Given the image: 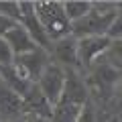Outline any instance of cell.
<instances>
[{"instance_id":"7c38bea8","label":"cell","mask_w":122,"mask_h":122,"mask_svg":"<svg viewBox=\"0 0 122 122\" xmlns=\"http://www.w3.org/2000/svg\"><path fill=\"white\" fill-rule=\"evenodd\" d=\"M2 39L6 41V45L10 47V51H12L14 57L25 55V53H30V51H35V49H37L35 41L30 39V35L22 29L20 25H14L8 33L2 37Z\"/></svg>"},{"instance_id":"7402d4cb","label":"cell","mask_w":122,"mask_h":122,"mask_svg":"<svg viewBox=\"0 0 122 122\" xmlns=\"http://www.w3.org/2000/svg\"><path fill=\"white\" fill-rule=\"evenodd\" d=\"M116 100L122 104V79H120V83H118V90H116Z\"/></svg>"},{"instance_id":"277c9868","label":"cell","mask_w":122,"mask_h":122,"mask_svg":"<svg viewBox=\"0 0 122 122\" xmlns=\"http://www.w3.org/2000/svg\"><path fill=\"white\" fill-rule=\"evenodd\" d=\"M51 63V55L47 51L37 47L35 51L25 53V55H18L12 59V65L16 67V71L22 75L25 79H29L30 83H37L39 77L43 75V71L47 69V65Z\"/></svg>"},{"instance_id":"44dd1931","label":"cell","mask_w":122,"mask_h":122,"mask_svg":"<svg viewBox=\"0 0 122 122\" xmlns=\"http://www.w3.org/2000/svg\"><path fill=\"white\" fill-rule=\"evenodd\" d=\"M14 25H18V22H14L12 18H8V16H2V14H0V37H4L6 33H8V30L14 26Z\"/></svg>"},{"instance_id":"9a60e30c","label":"cell","mask_w":122,"mask_h":122,"mask_svg":"<svg viewBox=\"0 0 122 122\" xmlns=\"http://www.w3.org/2000/svg\"><path fill=\"white\" fill-rule=\"evenodd\" d=\"M83 106H71V104H57L51 112L49 122H77V116Z\"/></svg>"},{"instance_id":"5bb4252c","label":"cell","mask_w":122,"mask_h":122,"mask_svg":"<svg viewBox=\"0 0 122 122\" xmlns=\"http://www.w3.org/2000/svg\"><path fill=\"white\" fill-rule=\"evenodd\" d=\"M61 4H63V12H65L67 20L75 22V20L83 18L90 12L92 6H94V2H90V0H65V2H61Z\"/></svg>"},{"instance_id":"d6986e66","label":"cell","mask_w":122,"mask_h":122,"mask_svg":"<svg viewBox=\"0 0 122 122\" xmlns=\"http://www.w3.org/2000/svg\"><path fill=\"white\" fill-rule=\"evenodd\" d=\"M12 51H10V47L6 45V41L0 37V67H4V65H12Z\"/></svg>"},{"instance_id":"ba28073f","label":"cell","mask_w":122,"mask_h":122,"mask_svg":"<svg viewBox=\"0 0 122 122\" xmlns=\"http://www.w3.org/2000/svg\"><path fill=\"white\" fill-rule=\"evenodd\" d=\"M90 102L87 96V87L83 83V77L79 75V71H65V86L61 92V98L57 104H71V106H86Z\"/></svg>"},{"instance_id":"8992f818","label":"cell","mask_w":122,"mask_h":122,"mask_svg":"<svg viewBox=\"0 0 122 122\" xmlns=\"http://www.w3.org/2000/svg\"><path fill=\"white\" fill-rule=\"evenodd\" d=\"M18 25H20L22 29H25L26 33L30 35V39L35 41L37 47L43 49V51H47L49 55H51L53 43L49 41L47 33L43 30V26H41L39 18H37L35 8H33V2H20V20H18Z\"/></svg>"},{"instance_id":"5b68a950","label":"cell","mask_w":122,"mask_h":122,"mask_svg":"<svg viewBox=\"0 0 122 122\" xmlns=\"http://www.w3.org/2000/svg\"><path fill=\"white\" fill-rule=\"evenodd\" d=\"M63 86H65V69H61L59 65H55L51 61L47 65V69L43 71V75L39 77V81H37V87L41 90V94L45 96V100L49 102L51 108L57 106Z\"/></svg>"},{"instance_id":"52a82bcc","label":"cell","mask_w":122,"mask_h":122,"mask_svg":"<svg viewBox=\"0 0 122 122\" xmlns=\"http://www.w3.org/2000/svg\"><path fill=\"white\" fill-rule=\"evenodd\" d=\"M110 47L108 37H83L77 39V61H79V71H87L98 57H102Z\"/></svg>"},{"instance_id":"7a4b0ae2","label":"cell","mask_w":122,"mask_h":122,"mask_svg":"<svg viewBox=\"0 0 122 122\" xmlns=\"http://www.w3.org/2000/svg\"><path fill=\"white\" fill-rule=\"evenodd\" d=\"M118 2H94L92 10L83 18L71 22V37H104L116 16Z\"/></svg>"},{"instance_id":"3957f363","label":"cell","mask_w":122,"mask_h":122,"mask_svg":"<svg viewBox=\"0 0 122 122\" xmlns=\"http://www.w3.org/2000/svg\"><path fill=\"white\" fill-rule=\"evenodd\" d=\"M33 8L51 43L71 35V22L67 20L63 4L59 0H47V2L39 0V2H33Z\"/></svg>"},{"instance_id":"603a6c76","label":"cell","mask_w":122,"mask_h":122,"mask_svg":"<svg viewBox=\"0 0 122 122\" xmlns=\"http://www.w3.org/2000/svg\"><path fill=\"white\" fill-rule=\"evenodd\" d=\"M2 122H8V120H2Z\"/></svg>"},{"instance_id":"cb8c5ba5","label":"cell","mask_w":122,"mask_h":122,"mask_svg":"<svg viewBox=\"0 0 122 122\" xmlns=\"http://www.w3.org/2000/svg\"><path fill=\"white\" fill-rule=\"evenodd\" d=\"M0 122H2V118H0Z\"/></svg>"},{"instance_id":"8fae6325","label":"cell","mask_w":122,"mask_h":122,"mask_svg":"<svg viewBox=\"0 0 122 122\" xmlns=\"http://www.w3.org/2000/svg\"><path fill=\"white\" fill-rule=\"evenodd\" d=\"M22 104H25V114L39 116V118H45V120L51 118L53 108L49 106V102L45 100V96L41 94V90L37 87V83H33L30 90L22 96Z\"/></svg>"},{"instance_id":"4fadbf2b","label":"cell","mask_w":122,"mask_h":122,"mask_svg":"<svg viewBox=\"0 0 122 122\" xmlns=\"http://www.w3.org/2000/svg\"><path fill=\"white\" fill-rule=\"evenodd\" d=\"M0 79L6 83V86L10 87V90L16 94V96H25L26 92L30 90V86L33 83L29 81V79H25L20 73L16 71V67L14 65H4V67H0Z\"/></svg>"},{"instance_id":"30bf717a","label":"cell","mask_w":122,"mask_h":122,"mask_svg":"<svg viewBox=\"0 0 122 122\" xmlns=\"http://www.w3.org/2000/svg\"><path fill=\"white\" fill-rule=\"evenodd\" d=\"M26 116L22 98L16 96L2 79H0V118L8 122H16L18 118Z\"/></svg>"},{"instance_id":"e0dca14e","label":"cell","mask_w":122,"mask_h":122,"mask_svg":"<svg viewBox=\"0 0 122 122\" xmlns=\"http://www.w3.org/2000/svg\"><path fill=\"white\" fill-rule=\"evenodd\" d=\"M0 14L18 22L20 20V2H14V0H6L4 2V0H0Z\"/></svg>"},{"instance_id":"6da1fadb","label":"cell","mask_w":122,"mask_h":122,"mask_svg":"<svg viewBox=\"0 0 122 122\" xmlns=\"http://www.w3.org/2000/svg\"><path fill=\"white\" fill-rule=\"evenodd\" d=\"M122 79V71L110 65L108 61H96L86 71L83 83L87 87V96L94 98L100 104H108L112 98H116L118 83Z\"/></svg>"},{"instance_id":"ac0fdd59","label":"cell","mask_w":122,"mask_h":122,"mask_svg":"<svg viewBox=\"0 0 122 122\" xmlns=\"http://www.w3.org/2000/svg\"><path fill=\"white\" fill-rule=\"evenodd\" d=\"M110 41L114 39H122V2H118V8H116V16H114L112 25H110L108 33H106Z\"/></svg>"},{"instance_id":"9c48e42d","label":"cell","mask_w":122,"mask_h":122,"mask_svg":"<svg viewBox=\"0 0 122 122\" xmlns=\"http://www.w3.org/2000/svg\"><path fill=\"white\" fill-rule=\"evenodd\" d=\"M51 55L55 57V65L61 69H71L79 71V61H77V39L75 37H63V39L55 41L51 49Z\"/></svg>"},{"instance_id":"ffe728a7","label":"cell","mask_w":122,"mask_h":122,"mask_svg":"<svg viewBox=\"0 0 122 122\" xmlns=\"http://www.w3.org/2000/svg\"><path fill=\"white\" fill-rule=\"evenodd\" d=\"M77 122H96V112H94L92 102H87L81 108V112H79V116H77Z\"/></svg>"},{"instance_id":"2e32d148","label":"cell","mask_w":122,"mask_h":122,"mask_svg":"<svg viewBox=\"0 0 122 122\" xmlns=\"http://www.w3.org/2000/svg\"><path fill=\"white\" fill-rule=\"evenodd\" d=\"M104 57H106V61H108L110 65H114L116 69L122 71V39L110 41V47L104 53Z\"/></svg>"}]
</instances>
